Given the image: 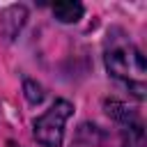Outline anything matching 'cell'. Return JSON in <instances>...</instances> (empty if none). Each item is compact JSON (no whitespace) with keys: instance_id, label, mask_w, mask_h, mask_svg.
Returning <instances> with one entry per match:
<instances>
[{"instance_id":"cell-1","label":"cell","mask_w":147,"mask_h":147,"mask_svg":"<svg viewBox=\"0 0 147 147\" xmlns=\"http://www.w3.org/2000/svg\"><path fill=\"white\" fill-rule=\"evenodd\" d=\"M103 62H106V71L113 78L122 80L138 99L145 96V74H147L145 55L119 28H113L106 37Z\"/></svg>"},{"instance_id":"cell-5","label":"cell","mask_w":147,"mask_h":147,"mask_svg":"<svg viewBox=\"0 0 147 147\" xmlns=\"http://www.w3.org/2000/svg\"><path fill=\"white\" fill-rule=\"evenodd\" d=\"M85 14V7L80 2H55L53 5V16L60 21V23H78Z\"/></svg>"},{"instance_id":"cell-3","label":"cell","mask_w":147,"mask_h":147,"mask_svg":"<svg viewBox=\"0 0 147 147\" xmlns=\"http://www.w3.org/2000/svg\"><path fill=\"white\" fill-rule=\"evenodd\" d=\"M71 147H110V136L94 122H83L74 131Z\"/></svg>"},{"instance_id":"cell-6","label":"cell","mask_w":147,"mask_h":147,"mask_svg":"<svg viewBox=\"0 0 147 147\" xmlns=\"http://www.w3.org/2000/svg\"><path fill=\"white\" fill-rule=\"evenodd\" d=\"M23 92H25V99H28L32 106H37V103L44 101V90H41V85H37L34 80H25V83H23Z\"/></svg>"},{"instance_id":"cell-2","label":"cell","mask_w":147,"mask_h":147,"mask_svg":"<svg viewBox=\"0 0 147 147\" xmlns=\"http://www.w3.org/2000/svg\"><path fill=\"white\" fill-rule=\"evenodd\" d=\"M74 106L64 99H57L46 113H41L32 122V136L41 147H62L64 140V124L71 117Z\"/></svg>"},{"instance_id":"cell-4","label":"cell","mask_w":147,"mask_h":147,"mask_svg":"<svg viewBox=\"0 0 147 147\" xmlns=\"http://www.w3.org/2000/svg\"><path fill=\"white\" fill-rule=\"evenodd\" d=\"M25 18H28V9H25L23 5L7 7V9L2 11V16H0V28L5 30V34H7L9 39H14V37L21 32V28L25 25Z\"/></svg>"}]
</instances>
